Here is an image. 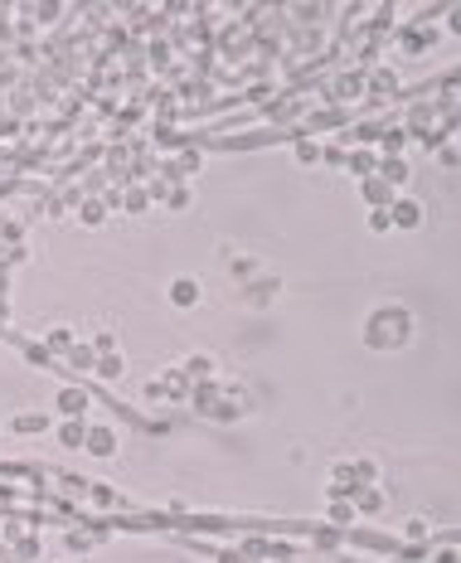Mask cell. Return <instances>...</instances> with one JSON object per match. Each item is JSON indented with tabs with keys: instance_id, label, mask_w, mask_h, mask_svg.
<instances>
[{
	"instance_id": "2",
	"label": "cell",
	"mask_w": 461,
	"mask_h": 563,
	"mask_svg": "<svg viewBox=\"0 0 461 563\" xmlns=\"http://www.w3.org/2000/svg\"><path fill=\"white\" fill-rule=\"evenodd\" d=\"M398 224L413 228V224H418V204H398Z\"/></svg>"
},
{
	"instance_id": "1",
	"label": "cell",
	"mask_w": 461,
	"mask_h": 563,
	"mask_svg": "<svg viewBox=\"0 0 461 563\" xmlns=\"http://www.w3.org/2000/svg\"><path fill=\"white\" fill-rule=\"evenodd\" d=\"M170 296H175V306H194V296H199V286H194V282H175V291H170Z\"/></svg>"
}]
</instances>
